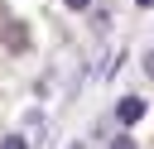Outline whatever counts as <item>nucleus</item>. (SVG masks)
<instances>
[{
    "instance_id": "nucleus-5",
    "label": "nucleus",
    "mask_w": 154,
    "mask_h": 149,
    "mask_svg": "<svg viewBox=\"0 0 154 149\" xmlns=\"http://www.w3.org/2000/svg\"><path fill=\"white\" fill-rule=\"evenodd\" d=\"M67 5H72V10H87V5H91V0H67Z\"/></svg>"
},
{
    "instance_id": "nucleus-2",
    "label": "nucleus",
    "mask_w": 154,
    "mask_h": 149,
    "mask_svg": "<svg viewBox=\"0 0 154 149\" xmlns=\"http://www.w3.org/2000/svg\"><path fill=\"white\" fill-rule=\"evenodd\" d=\"M0 149H29V144H24V135H5V144H0Z\"/></svg>"
},
{
    "instance_id": "nucleus-6",
    "label": "nucleus",
    "mask_w": 154,
    "mask_h": 149,
    "mask_svg": "<svg viewBox=\"0 0 154 149\" xmlns=\"http://www.w3.org/2000/svg\"><path fill=\"white\" fill-rule=\"evenodd\" d=\"M135 5H140V10H149V5H154V0H135Z\"/></svg>"
},
{
    "instance_id": "nucleus-4",
    "label": "nucleus",
    "mask_w": 154,
    "mask_h": 149,
    "mask_svg": "<svg viewBox=\"0 0 154 149\" xmlns=\"http://www.w3.org/2000/svg\"><path fill=\"white\" fill-rule=\"evenodd\" d=\"M144 77H154V53H144Z\"/></svg>"
},
{
    "instance_id": "nucleus-3",
    "label": "nucleus",
    "mask_w": 154,
    "mask_h": 149,
    "mask_svg": "<svg viewBox=\"0 0 154 149\" xmlns=\"http://www.w3.org/2000/svg\"><path fill=\"white\" fill-rule=\"evenodd\" d=\"M111 149H135V139H130V135H120V139H111Z\"/></svg>"
},
{
    "instance_id": "nucleus-1",
    "label": "nucleus",
    "mask_w": 154,
    "mask_h": 149,
    "mask_svg": "<svg viewBox=\"0 0 154 149\" xmlns=\"http://www.w3.org/2000/svg\"><path fill=\"white\" fill-rule=\"evenodd\" d=\"M116 115H120V125H135V120L144 115V101H140V96H120V106H116Z\"/></svg>"
}]
</instances>
